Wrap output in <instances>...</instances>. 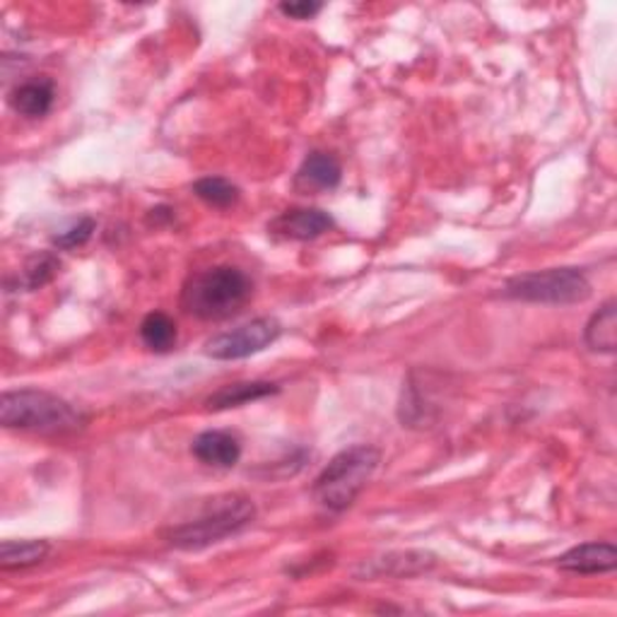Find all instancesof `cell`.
<instances>
[{
    "instance_id": "1",
    "label": "cell",
    "mask_w": 617,
    "mask_h": 617,
    "mask_svg": "<svg viewBox=\"0 0 617 617\" xmlns=\"http://www.w3.org/2000/svg\"><path fill=\"white\" fill-rule=\"evenodd\" d=\"M254 282L234 266H215L189 278L181 292L183 312L201 321H225L251 300Z\"/></svg>"
},
{
    "instance_id": "2",
    "label": "cell",
    "mask_w": 617,
    "mask_h": 617,
    "mask_svg": "<svg viewBox=\"0 0 617 617\" xmlns=\"http://www.w3.org/2000/svg\"><path fill=\"white\" fill-rule=\"evenodd\" d=\"M0 423L8 429L40 435H72L85 425V415L56 393L40 389L5 391L0 399Z\"/></svg>"
},
{
    "instance_id": "3",
    "label": "cell",
    "mask_w": 617,
    "mask_h": 617,
    "mask_svg": "<svg viewBox=\"0 0 617 617\" xmlns=\"http://www.w3.org/2000/svg\"><path fill=\"white\" fill-rule=\"evenodd\" d=\"M254 518L256 507L249 497L222 495L210 500L195 518L167 528L165 540L179 550H203L234 534H239Z\"/></svg>"
},
{
    "instance_id": "4",
    "label": "cell",
    "mask_w": 617,
    "mask_h": 617,
    "mask_svg": "<svg viewBox=\"0 0 617 617\" xmlns=\"http://www.w3.org/2000/svg\"><path fill=\"white\" fill-rule=\"evenodd\" d=\"M381 453L369 444L340 451L338 456H333L330 463L314 480V500L333 514L350 509L352 502L360 497V492L377 473Z\"/></svg>"
},
{
    "instance_id": "5",
    "label": "cell",
    "mask_w": 617,
    "mask_h": 617,
    "mask_svg": "<svg viewBox=\"0 0 617 617\" xmlns=\"http://www.w3.org/2000/svg\"><path fill=\"white\" fill-rule=\"evenodd\" d=\"M502 294L530 304H579L591 298V282L579 268H550L507 280Z\"/></svg>"
},
{
    "instance_id": "6",
    "label": "cell",
    "mask_w": 617,
    "mask_h": 617,
    "mask_svg": "<svg viewBox=\"0 0 617 617\" xmlns=\"http://www.w3.org/2000/svg\"><path fill=\"white\" fill-rule=\"evenodd\" d=\"M280 330L282 328L276 318H254L249 324L210 338L205 343V355L213 357V360H244V357L261 352L268 345H273L280 336Z\"/></svg>"
},
{
    "instance_id": "7",
    "label": "cell",
    "mask_w": 617,
    "mask_h": 617,
    "mask_svg": "<svg viewBox=\"0 0 617 617\" xmlns=\"http://www.w3.org/2000/svg\"><path fill=\"white\" fill-rule=\"evenodd\" d=\"M333 227V217L318 207H292L280 213L268 225V232L278 239L308 242L326 234Z\"/></svg>"
},
{
    "instance_id": "8",
    "label": "cell",
    "mask_w": 617,
    "mask_h": 617,
    "mask_svg": "<svg viewBox=\"0 0 617 617\" xmlns=\"http://www.w3.org/2000/svg\"><path fill=\"white\" fill-rule=\"evenodd\" d=\"M562 572L572 574H606L617 566V550L613 542H584L566 550L558 560Z\"/></svg>"
},
{
    "instance_id": "9",
    "label": "cell",
    "mask_w": 617,
    "mask_h": 617,
    "mask_svg": "<svg viewBox=\"0 0 617 617\" xmlns=\"http://www.w3.org/2000/svg\"><path fill=\"white\" fill-rule=\"evenodd\" d=\"M191 451L195 459L213 468H232L242 459L239 439L225 429H207L193 439Z\"/></svg>"
},
{
    "instance_id": "10",
    "label": "cell",
    "mask_w": 617,
    "mask_h": 617,
    "mask_svg": "<svg viewBox=\"0 0 617 617\" xmlns=\"http://www.w3.org/2000/svg\"><path fill=\"white\" fill-rule=\"evenodd\" d=\"M343 177V167L333 155L328 153H312L294 177V189L300 193H324L336 189Z\"/></svg>"
},
{
    "instance_id": "11",
    "label": "cell",
    "mask_w": 617,
    "mask_h": 617,
    "mask_svg": "<svg viewBox=\"0 0 617 617\" xmlns=\"http://www.w3.org/2000/svg\"><path fill=\"white\" fill-rule=\"evenodd\" d=\"M56 100V85L48 78H34L20 82L10 92V106L24 119H42L52 111Z\"/></svg>"
},
{
    "instance_id": "12",
    "label": "cell",
    "mask_w": 617,
    "mask_h": 617,
    "mask_svg": "<svg viewBox=\"0 0 617 617\" xmlns=\"http://www.w3.org/2000/svg\"><path fill=\"white\" fill-rule=\"evenodd\" d=\"M437 558L429 552H391L386 558L364 562L357 576H415L429 572Z\"/></svg>"
},
{
    "instance_id": "13",
    "label": "cell",
    "mask_w": 617,
    "mask_h": 617,
    "mask_svg": "<svg viewBox=\"0 0 617 617\" xmlns=\"http://www.w3.org/2000/svg\"><path fill=\"white\" fill-rule=\"evenodd\" d=\"M278 393V386L270 384V381H237V384H227L220 391H215L213 396L205 401L207 411H227V408H239L258 399L273 396Z\"/></svg>"
},
{
    "instance_id": "14",
    "label": "cell",
    "mask_w": 617,
    "mask_h": 617,
    "mask_svg": "<svg viewBox=\"0 0 617 617\" xmlns=\"http://www.w3.org/2000/svg\"><path fill=\"white\" fill-rule=\"evenodd\" d=\"M586 345L594 352L613 355L617 348V304L610 300L588 318L586 324Z\"/></svg>"
},
{
    "instance_id": "15",
    "label": "cell",
    "mask_w": 617,
    "mask_h": 617,
    "mask_svg": "<svg viewBox=\"0 0 617 617\" xmlns=\"http://www.w3.org/2000/svg\"><path fill=\"white\" fill-rule=\"evenodd\" d=\"M48 550L52 548L46 540H5L0 546V570H27L44 562Z\"/></svg>"
},
{
    "instance_id": "16",
    "label": "cell",
    "mask_w": 617,
    "mask_h": 617,
    "mask_svg": "<svg viewBox=\"0 0 617 617\" xmlns=\"http://www.w3.org/2000/svg\"><path fill=\"white\" fill-rule=\"evenodd\" d=\"M177 324L175 318L167 316L165 312H150L141 324V340L145 343L147 350L153 352H169L177 345Z\"/></svg>"
},
{
    "instance_id": "17",
    "label": "cell",
    "mask_w": 617,
    "mask_h": 617,
    "mask_svg": "<svg viewBox=\"0 0 617 617\" xmlns=\"http://www.w3.org/2000/svg\"><path fill=\"white\" fill-rule=\"evenodd\" d=\"M193 193L213 207H232L239 201V189L222 177H205L193 183Z\"/></svg>"
},
{
    "instance_id": "18",
    "label": "cell",
    "mask_w": 617,
    "mask_h": 617,
    "mask_svg": "<svg viewBox=\"0 0 617 617\" xmlns=\"http://www.w3.org/2000/svg\"><path fill=\"white\" fill-rule=\"evenodd\" d=\"M58 270H60L58 256H54V254L34 256L32 261L24 266L22 278L18 282L24 290H40L46 285V282H52L58 276Z\"/></svg>"
},
{
    "instance_id": "19",
    "label": "cell",
    "mask_w": 617,
    "mask_h": 617,
    "mask_svg": "<svg viewBox=\"0 0 617 617\" xmlns=\"http://www.w3.org/2000/svg\"><path fill=\"white\" fill-rule=\"evenodd\" d=\"M94 229H97L94 220L85 217V220L78 222V225H72L70 229L60 232L58 237H54V244L58 246V249H76V246H82V244L90 242Z\"/></svg>"
},
{
    "instance_id": "20",
    "label": "cell",
    "mask_w": 617,
    "mask_h": 617,
    "mask_svg": "<svg viewBox=\"0 0 617 617\" xmlns=\"http://www.w3.org/2000/svg\"><path fill=\"white\" fill-rule=\"evenodd\" d=\"M324 10V5L316 0H292V3H280V12L292 20H312L314 15Z\"/></svg>"
}]
</instances>
